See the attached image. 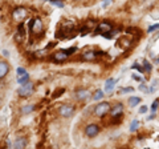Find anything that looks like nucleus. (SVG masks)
<instances>
[{
    "label": "nucleus",
    "instance_id": "8",
    "mask_svg": "<svg viewBox=\"0 0 159 149\" xmlns=\"http://www.w3.org/2000/svg\"><path fill=\"white\" fill-rule=\"evenodd\" d=\"M29 81V74L24 68H17V83L21 85V84H25Z\"/></svg>",
    "mask_w": 159,
    "mask_h": 149
},
{
    "label": "nucleus",
    "instance_id": "20",
    "mask_svg": "<svg viewBox=\"0 0 159 149\" xmlns=\"http://www.w3.org/2000/svg\"><path fill=\"white\" fill-rule=\"evenodd\" d=\"M143 69H145L146 72H150V71H151V64L148 63L147 60L143 61Z\"/></svg>",
    "mask_w": 159,
    "mask_h": 149
},
{
    "label": "nucleus",
    "instance_id": "13",
    "mask_svg": "<svg viewBox=\"0 0 159 149\" xmlns=\"http://www.w3.org/2000/svg\"><path fill=\"white\" fill-rule=\"evenodd\" d=\"M9 72V64L7 61H0V79L6 77Z\"/></svg>",
    "mask_w": 159,
    "mask_h": 149
},
{
    "label": "nucleus",
    "instance_id": "14",
    "mask_svg": "<svg viewBox=\"0 0 159 149\" xmlns=\"http://www.w3.org/2000/svg\"><path fill=\"white\" fill-rule=\"evenodd\" d=\"M81 57L84 59V60H86V61H90V60H94V59L97 57V52H94V51H84L82 55H81Z\"/></svg>",
    "mask_w": 159,
    "mask_h": 149
},
{
    "label": "nucleus",
    "instance_id": "2",
    "mask_svg": "<svg viewBox=\"0 0 159 149\" xmlns=\"http://www.w3.org/2000/svg\"><path fill=\"white\" fill-rule=\"evenodd\" d=\"M110 104H109L107 101H102V103H99L97 104L96 107H94V115H96L97 117H103L105 115H107L109 112H110Z\"/></svg>",
    "mask_w": 159,
    "mask_h": 149
},
{
    "label": "nucleus",
    "instance_id": "16",
    "mask_svg": "<svg viewBox=\"0 0 159 149\" xmlns=\"http://www.w3.org/2000/svg\"><path fill=\"white\" fill-rule=\"evenodd\" d=\"M114 84H116V80H114V79H107L106 83H105V91L111 92L113 88H114Z\"/></svg>",
    "mask_w": 159,
    "mask_h": 149
},
{
    "label": "nucleus",
    "instance_id": "24",
    "mask_svg": "<svg viewBox=\"0 0 159 149\" xmlns=\"http://www.w3.org/2000/svg\"><path fill=\"white\" fill-rule=\"evenodd\" d=\"M134 89L133 88H123V89H121V93H129V92H133Z\"/></svg>",
    "mask_w": 159,
    "mask_h": 149
},
{
    "label": "nucleus",
    "instance_id": "5",
    "mask_svg": "<svg viewBox=\"0 0 159 149\" xmlns=\"http://www.w3.org/2000/svg\"><path fill=\"white\" fill-rule=\"evenodd\" d=\"M29 29H31L32 33H40V32H43L44 24L41 22V19H40V17L33 19V20L31 22V24H29Z\"/></svg>",
    "mask_w": 159,
    "mask_h": 149
},
{
    "label": "nucleus",
    "instance_id": "6",
    "mask_svg": "<svg viewBox=\"0 0 159 149\" xmlns=\"http://www.w3.org/2000/svg\"><path fill=\"white\" fill-rule=\"evenodd\" d=\"M99 131H101V128H99L97 124H89V125H86L85 127V135L88 136V137H96L98 133H99Z\"/></svg>",
    "mask_w": 159,
    "mask_h": 149
},
{
    "label": "nucleus",
    "instance_id": "11",
    "mask_svg": "<svg viewBox=\"0 0 159 149\" xmlns=\"http://www.w3.org/2000/svg\"><path fill=\"white\" fill-rule=\"evenodd\" d=\"M110 115H111V117H121V116H123V105L122 104L118 103L114 107H111Z\"/></svg>",
    "mask_w": 159,
    "mask_h": 149
},
{
    "label": "nucleus",
    "instance_id": "26",
    "mask_svg": "<svg viewBox=\"0 0 159 149\" xmlns=\"http://www.w3.org/2000/svg\"><path fill=\"white\" fill-rule=\"evenodd\" d=\"M111 2H113V0H105V2H103V4H102V6H103V7H107L109 4L111 3Z\"/></svg>",
    "mask_w": 159,
    "mask_h": 149
},
{
    "label": "nucleus",
    "instance_id": "12",
    "mask_svg": "<svg viewBox=\"0 0 159 149\" xmlns=\"http://www.w3.org/2000/svg\"><path fill=\"white\" fill-rule=\"evenodd\" d=\"M106 32H111V24L107 23V22H102V23L98 26V28L96 29V33H102V35H105Z\"/></svg>",
    "mask_w": 159,
    "mask_h": 149
},
{
    "label": "nucleus",
    "instance_id": "19",
    "mask_svg": "<svg viewBox=\"0 0 159 149\" xmlns=\"http://www.w3.org/2000/svg\"><path fill=\"white\" fill-rule=\"evenodd\" d=\"M138 125H139L138 120H133V123L130 124V132H135L138 129Z\"/></svg>",
    "mask_w": 159,
    "mask_h": 149
},
{
    "label": "nucleus",
    "instance_id": "10",
    "mask_svg": "<svg viewBox=\"0 0 159 149\" xmlns=\"http://www.w3.org/2000/svg\"><path fill=\"white\" fill-rule=\"evenodd\" d=\"M69 57V55L66 53L65 49H61V51H57L53 53V60L57 61V63H61V61H65L66 59Z\"/></svg>",
    "mask_w": 159,
    "mask_h": 149
},
{
    "label": "nucleus",
    "instance_id": "27",
    "mask_svg": "<svg viewBox=\"0 0 159 149\" xmlns=\"http://www.w3.org/2000/svg\"><path fill=\"white\" fill-rule=\"evenodd\" d=\"M139 89H141V91H147V88H146V85H145V84H142V85L139 87Z\"/></svg>",
    "mask_w": 159,
    "mask_h": 149
},
{
    "label": "nucleus",
    "instance_id": "18",
    "mask_svg": "<svg viewBox=\"0 0 159 149\" xmlns=\"http://www.w3.org/2000/svg\"><path fill=\"white\" fill-rule=\"evenodd\" d=\"M139 103H141V99H139V97L131 96L130 99H129V105H130V107H135V105H138Z\"/></svg>",
    "mask_w": 159,
    "mask_h": 149
},
{
    "label": "nucleus",
    "instance_id": "25",
    "mask_svg": "<svg viewBox=\"0 0 159 149\" xmlns=\"http://www.w3.org/2000/svg\"><path fill=\"white\" fill-rule=\"evenodd\" d=\"M146 112H147V107H145V105L139 109V113H146Z\"/></svg>",
    "mask_w": 159,
    "mask_h": 149
},
{
    "label": "nucleus",
    "instance_id": "9",
    "mask_svg": "<svg viewBox=\"0 0 159 149\" xmlns=\"http://www.w3.org/2000/svg\"><path fill=\"white\" fill-rule=\"evenodd\" d=\"M28 145L27 137H16L13 141V149H25Z\"/></svg>",
    "mask_w": 159,
    "mask_h": 149
},
{
    "label": "nucleus",
    "instance_id": "3",
    "mask_svg": "<svg viewBox=\"0 0 159 149\" xmlns=\"http://www.w3.org/2000/svg\"><path fill=\"white\" fill-rule=\"evenodd\" d=\"M28 16V9L27 8H23V7H19V8H15L13 12H12V19L17 23H21L24 22V19Z\"/></svg>",
    "mask_w": 159,
    "mask_h": 149
},
{
    "label": "nucleus",
    "instance_id": "21",
    "mask_svg": "<svg viewBox=\"0 0 159 149\" xmlns=\"http://www.w3.org/2000/svg\"><path fill=\"white\" fill-rule=\"evenodd\" d=\"M158 105H159V100H155V101L151 104V111H152V112H155L157 109H158Z\"/></svg>",
    "mask_w": 159,
    "mask_h": 149
},
{
    "label": "nucleus",
    "instance_id": "15",
    "mask_svg": "<svg viewBox=\"0 0 159 149\" xmlns=\"http://www.w3.org/2000/svg\"><path fill=\"white\" fill-rule=\"evenodd\" d=\"M34 109H36V107L29 104V105H23L21 109H20V112H21V115H28V113H32Z\"/></svg>",
    "mask_w": 159,
    "mask_h": 149
},
{
    "label": "nucleus",
    "instance_id": "17",
    "mask_svg": "<svg viewBox=\"0 0 159 149\" xmlns=\"http://www.w3.org/2000/svg\"><path fill=\"white\" fill-rule=\"evenodd\" d=\"M103 95H105V93H103V91H101V89H97V91L93 93V100H96V101L101 100V99L103 97Z\"/></svg>",
    "mask_w": 159,
    "mask_h": 149
},
{
    "label": "nucleus",
    "instance_id": "4",
    "mask_svg": "<svg viewBox=\"0 0 159 149\" xmlns=\"http://www.w3.org/2000/svg\"><path fill=\"white\" fill-rule=\"evenodd\" d=\"M58 115L61 117H65V118H69L74 115V107L72 104H62L60 105L58 108Z\"/></svg>",
    "mask_w": 159,
    "mask_h": 149
},
{
    "label": "nucleus",
    "instance_id": "22",
    "mask_svg": "<svg viewBox=\"0 0 159 149\" xmlns=\"http://www.w3.org/2000/svg\"><path fill=\"white\" fill-rule=\"evenodd\" d=\"M47 52V49H43V51H37V52H34V55H36V57H43L44 55H45Z\"/></svg>",
    "mask_w": 159,
    "mask_h": 149
},
{
    "label": "nucleus",
    "instance_id": "28",
    "mask_svg": "<svg viewBox=\"0 0 159 149\" xmlns=\"http://www.w3.org/2000/svg\"><path fill=\"white\" fill-rule=\"evenodd\" d=\"M52 2H56V0H52Z\"/></svg>",
    "mask_w": 159,
    "mask_h": 149
},
{
    "label": "nucleus",
    "instance_id": "23",
    "mask_svg": "<svg viewBox=\"0 0 159 149\" xmlns=\"http://www.w3.org/2000/svg\"><path fill=\"white\" fill-rule=\"evenodd\" d=\"M157 29H159V24H155V26H151L150 28L147 29V32H148V33H151L152 31H157Z\"/></svg>",
    "mask_w": 159,
    "mask_h": 149
},
{
    "label": "nucleus",
    "instance_id": "1",
    "mask_svg": "<svg viewBox=\"0 0 159 149\" xmlns=\"http://www.w3.org/2000/svg\"><path fill=\"white\" fill-rule=\"evenodd\" d=\"M34 91V85H33V83L31 81H28L25 84H21L20 85V88L17 89V95L20 97H23V99H25V97H29L33 93Z\"/></svg>",
    "mask_w": 159,
    "mask_h": 149
},
{
    "label": "nucleus",
    "instance_id": "7",
    "mask_svg": "<svg viewBox=\"0 0 159 149\" xmlns=\"http://www.w3.org/2000/svg\"><path fill=\"white\" fill-rule=\"evenodd\" d=\"M90 96H92L90 91H89V89H85V88L77 89L76 93H74V97H76L78 101H85V100H88V99L90 97Z\"/></svg>",
    "mask_w": 159,
    "mask_h": 149
}]
</instances>
